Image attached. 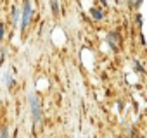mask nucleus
<instances>
[{
	"label": "nucleus",
	"instance_id": "7",
	"mask_svg": "<svg viewBox=\"0 0 147 138\" xmlns=\"http://www.w3.org/2000/svg\"><path fill=\"white\" fill-rule=\"evenodd\" d=\"M9 135V129L7 128H2V129H0V136H7Z\"/></svg>",
	"mask_w": 147,
	"mask_h": 138
},
{
	"label": "nucleus",
	"instance_id": "2",
	"mask_svg": "<svg viewBox=\"0 0 147 138\" xmlns=\"http://www.w3.org/2000/svg\"><path fill=\"white\" fill-rule=\"evenodd\" d=\"M31 16H33V9H31V2L30 0H24L23 4V12H21V31H24L31 21Z\"/></svg>",
	"mask_w": 147,
	"mask_h": 138
},
{
	"label": "nucleus",
	"instance_id": "1",
	"mask_svg": "<svg viewBox=\"0 0 147 138\" xmlns=\"http://www.w3.org/2000/svg\"><path fill=\"white\" fill-rule=\"evenodd\" d=\"M30 105H31V116H33V124H38L42 119V107H40V100L35 93L30 95Z\"/></svg>",
	"mask_w": 147,
	"mask_h": 138
},
{
	"label": "nucleus",
	"instance_id": "8",
	"mask_svg": "<svg viewBox=\"0 0 147 138\" xmlns=\"http://www.w3.org/2000/svg\"><path fill=\"white\" fill-rule=\"evenodd\" d=\"M2 38H4V24L0 23V42H2Z\"/></svg>",
	"mask_w": 147,
	"mask_h": 138
},
{
	"label": "nucleus",
	"instance_id": "5",
	"mask_svg": "<svg viewBox=\"0 0 147 138\" xmlns=\"http://www.w3.org/2000/svg\"><path fill=\"white\" fill-rule=\"evenodd\" d=\"M90 14L94 16V19H102V11H99V9H92Z\"/></svg>",
	"mask_w": 147,
	"mask_h": 138
},
{
	"label": "nucleus",
	"instance_id": "3",
	"mask_svg": "<svg viewBox=\"0 0 147 138\" xmlns=\"http://www.w3.org/2000/svg\"><path fill=\"white\" fill-rule=\"evenodd\" d=\"M50 7H52V14L57 16L59 14V0H50Z\"/></svg>",
	"mask_w": 147,
	"mask_h": 138
},
{
	"label": "nucleus",
	"instance_id": "6",
	"mask_svg": "<svg viewBox=\"0 0 147 138\" xmlns=\"http://www.w3.org/2000/svg\"><path fill=\"white\" fill-rule=\"evenodd\" d=\"M5 81H7V86H9V88H12L14 81H12V78H11V73H9V71L5 73Z\"/></svg>",
	"mask_w": 147,
	"mask_h": 138
},
{
	"label": "nucleus",
	"instance_id": "9",
	"mask_svg": "<svg viewBox=\"0 0 147 138\" xmlns=\"http://www.w3.org/2000/svg\"><path fill=\"white\" fill-rule=\"evenodd\" d=\"M142 4V0H135V2H133V7H138Z\"/></svg>",
	"mask_w": 147,
	"mask_h": 138
},
{
	"label": "nucleus",
	"instance_id": "4",
	"mask_svg": "<svg viewBox=\"0 0 147 138\" xmlns=\"http://www.w3.org/2000/svg\"><path fill=\"white\" fill-rule=\"evenodd\" d=\"M18 19H19V9L18 7H12V23L18 24Z\"/></svg>",
	"mask_w": 147,
	"mask_h": 138
}]
</instances>
